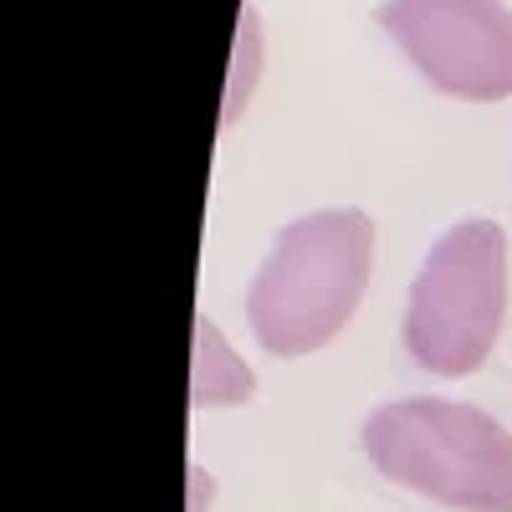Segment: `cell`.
I'll return each instance as SVG.
<instances>
[{"label": "cell", "mask_w": 512, "mask_h": 512, "mask_svg": "<svg viewBox=\"0 0 512 512\" xmlns=\"http://www.w3.org/2000/svg\"><path fill=\"white\" fill-rule=\"evenodd\" d=\"M374 267V221L354 205L313 210L282 226L246 292L256 344L277 359L328 349L364 303Z\"/></svg>", "instance_id": "1"}, {"label": "cell", "mask_w": 512, "mask_h": 512, "mask_svg": "<svg viewBox=\"0 0 512 512\" xmlns=\"http://www.w3.org/2000/svg\"><path fill=\"white\" fill-rule=\"evenodd\" d=\"M364 456L379 477L456 512H512V436L461 400L415 395L369 410Z\"/></svg>", "instance_id": "2"}, {"label": "cell", "mask_w": 512, "mask_h": 512, "mask_svg": "<svg viewBox=\"0 0 512 512\" xmlns=\"http://www.w3.org/2000/svg\"><path fill=\"white\" fill-rule=\"evenodd\" d=\"M507 313V236L487 216L456 221L410 282L405 349L441 379L477 374Z\"/></svg>", "instance_id": "3"}, {"label": "cell", "mask_w": 512, "mask_h": 512, "mask_svg": "<svg viewBox=\"0 0 512 512\" xmlns=\"http://www.w3.org/2000/svg\"><path fill=\"white\" fill-rule=\"evenodd\" d=\"M379 26L446 98H512V11L502 0H384Z\"/></svg>", "instance_id": "4"}, {"label": "cell", "mask_w": 512, "mask_h": 512, "mask_svg": "<svg viewBox=\"0 0 512 512\" xmlns=\"http://www.w3.org/2000/svg\"><path fill=\"white\" fill-rule=\"evenodd\" d=\"M256 395V374L226 344V333L205 313L195 318V354H190V405L195 410H231Z\"/></svg>", "instance_id": "5"}, {"label": "cell", "mask_w": 512, "mask_h": 512, "mask_svg": "<svg viewBox=\"0 0 512 512\" xmlns=\"http://www.w3.org/2000/svg\"><path fill=\"white\" fill-rule=\"evenodd\" d=\"M251 82H256V21H251V11H246V26H241V41H236V77H231V88H226V113H221V123H231V118L241 113Z\"/></svg>", "instance_id": "6"}, {"label": "cell", "mask_w": 512, "mask_h": 512, "mask_svg": "<svg viewBox=\"0 0 512 512\" xmlns=\"http://www.w3.org/2000/svg\"><path fill=\"white\" fill-rule=\"evenodd\" d=\"M210 507V477H205V466H195L190 472V512H205Z\"/></svg>", "instance_id": "7"}]
</instances>
